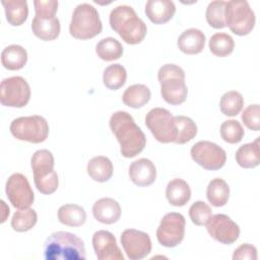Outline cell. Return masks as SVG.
<instances>
[{"label": "cell", "instance_id": "1", "mask_svg": "<svg viewBox=\"0 0 260 260\" xmlns=\"http://www.w3.org/2000/svg\"><path fill=\"white\" fill-rule=\"evenodd\" d=\"M109 125L120 143V152L124 157H134L144 149L146 137L129 113L115 112L110 118Z\"/></svg>", "mask_w": 260, "mask_h": 260}, {"label": "cell", "instance_id": "2", "mask_svg": "<svg viewBox=\"0 0 260 260\" xmlns=\"http://www.w3.org/2000/svg\"><path fill=\"white\" fill-rule=\"evenodd\" d=\"M110 25L122 40L129 45H136L143 41L147 27L138 17L135 10L129 5H119L110 13Z\"/></svg>", "mask_w": 260, "mask_h": 260}, {"label": "cell", "instance_id": "3", "mask_svg": "<svg viewBox=\"0 0 260 260\" xmlns=\"http://www.w3.org/2000/svg\"><path fill=\"white\" fill-rule=\"evenodd\" d=\"M44 257L46 260H84V243L75 234L55 232L45 242Z\"/></svg>", "mask_w": 260, "mask_h": 260}, {"label": "cell", "instance_id": "4", "mask_svg": "<svg viewBox=\"0 0 260 260\" xmlns=\"http://www.w3.org/2000/svg\"><path fill=\"white\" fill-rule=\"evenodd\" d=\"M160 94L166 103L177 106L183 104L188 94L185 83V72L176 64H165L157 72Z\"/></svg>", "mask_w": 260, "mask_h": 260}, {"label": "cell", "instance_id": "5", "mask_svg": "<svg viewBox=\"0 0 260 260\" xmlns=\"http://www.w3.org/2000/svg\"><path fill=\"white\" fill-rule=\"evenodd\" d=\"M54 156L48 149L37 150L30 160L34 182L39 192L45 195L54 193L59 185L57 172L54 170Z\"/></svg>", "mask_w": 260, "mask_h": 260}, {"label": "cell", "instance_id": "6", "mask_svg": "<svg viewBox=\"0 0 260 260\" xmlns=\"http://www.w3.org/2000/svg\"><path fill=\"white\" fill-rule=\"evenodd\" d=\"M103 23L98 10L88 3L77 5L69 24L70 35L78 40L92 39L102 32Z\"/></svg>", "mask_w": 260, "mask_h": 260}, {"label": "cell", "instance_id": "7", "mask_svg": "<svg viewBox=\"0 0 260 260\" xmlns=\"http://www.w3.org/2000/svg\"><path fill=\"white\" fill-rule=\"evenodd\" d=\"M225 25L237 36L249 35L255 25V13L245 0H232L224 6Z\"/></svg>", "mask_w": 260, "mask_h": 260}, {"label": "cell", "instance_id": "8", "mask_svg": "<svg viewBox=\"0 0 260 260\" xmlns=\"http://www.w3.org/2000/svg\"><path fill=\"white\" fill-rule=\"evenodd\" d=\"M9 129L16 139L31 143L44 142L49 135L48 122L39 115L16 118L11 122Z\"/></svg>", "mask_w": 260, "mask_h": 260}, {"label": "cell", "instance_id": "9", "mask_svg": "<svg viewBox=\"0 0 260 260\" xmlns=\"http://www.w3.org/2000/svg\"><path fill=\"white\" fill-rule=\"evenodd\" d=\"M145 125L158 142L170 143L175 141V116L169 110L164 108L151 109L145 116Z\"/></svg>", "mask_w": 260, "mask_h": 260}, {"label": "cell", "instance_id": "10", "mask_svg": "<svg viewBox=\"0 0 260 260\" xmlns=\"http://www.w3.org/2000/svg\"><path fill=\"white\" fill-rule=\"evenodd\" d=\"M30 99V87L21 76L4 78L0 84V102L9 108H23Z\"/></svg>", "mask_w": 260, "mask_h": 260}, {"label": "cell", "instance_id": "11", "mask_svg": "<svg viewBox=\"0 0 260 260\" xmlns=\"http://www.w3.org/2000/svg\"><path fill=\"white\" fill-rule=\"evenodd\" d=\"M192 159L208 171H216L221 169L226 161V153L219 145L202 140L195 143L190 150Z\"/></svg>", "mask_w": 260, "mask_h": 260}, {"label": "cell", "instance_id": "12", "mask_svg": "<svg viewBox=\"0 0 260 260\" xmlns=\"http://www.w3.org/2000/svg\"><path fill=\"white\" fill-rule=\"evenodd\" d=\"M186 220L183 214L178 212L167 213L160 220L156 230L158 243L167 248H174L181 244L185 236Z\"/></svg>", "mask_w": 260, "mask_h": 260}, {"label": "cell", "instance_id": "13", "mask_svg": "<svg viewBox=\"0 0 260 260\" xmlns=\"http://www.w3.org/2000/svg\"><path fill=\"white\" fill-rule=\"evenodd\" d=\"M5 192L8 200L15 208H28L34 203V191L26 177L20 173H14L8 178Z\"/></svg>", "mask_w": 260, "mask_h": 260}, {"label": "cell", "instance_id": "14", "mask_svg": "<svg viewBox=\"0 0 260 260\" xmlns=\"http://www.w3.org/2000/svg\"><path fill=\"white\" fill-rule=\"evenodd\" d=\"M205 225L209 236L224 245L235 243L240 236L239 225L230 216L223 213L211 215Z\"/></svg>", "mask_w": 260, "mask_h": 260}, {"label": "cell", "instance_id": "15", "mask_svg": "<svg viewBox=\"0 0 260 260\" xmlns=\"http://www.w3.org/2000/svg\"><path fill=\"white\" fill-rule=\"evenodd\" d=\"M122 247L130 260H140L151 251V240L148 234L134 230H125L121 235Z\"/></svg>", "mask_w": 260, "mask_h": 260}, {"label": "cell", "instance_id": "16", "mask_svg": "<svg viewBox=\"0 0 260 260\" xmlns=\"http://www.w3.org/2000/svg\"><path fill=\"white\" fill-rule=\"evenodd\" d=\"M92 247L100 260H124L114 235L105 230L98 231L92 236Z\"/></svg>", "mask_w": 260, "mask_h": 260}, {"label": "cell", "instance_id": "17", "mask_svg": "<svg viewBox=\"0 0 260 260\" xmlns=\"http://www.w3.org/2000/svg\"><path fill=\"white\" fill-rule=\"evenodd\" d=\"M129 178L138 187H147L156 179V169L148 158H139L133 161L128 171Z\"/></svg>", "mask_w": 260, "mask_h": 260}, {"label": "cell", "instance_id": "18", "mask_svg": "<svg viewBox=\"0 0 260 260\" xmlns=\"http://www.w3.org/2000/svg\"><path fill=\"white\" fill-rule=\"evenodd\" d=\"M93 217L105 224L117 222L121 216L120 204L110 197L96 200L92 206Z\"/></svg>", "mask_w": 260, "mask_h": 260}, {"label": "cell", "instance_id": "19", "mask_svg": "<svg viewBox=\"0 0 260 260\" xmlns=\"http://www.w3.org/2000/svg\"><path fill=\"white\" fill-rule=\"evenodd\" d=\"M176 12L175 3L171 0H149L145 5V14L154 24L171 20Z\"/></svg>", "mask_w": 260, "mask_h": 260}, {"label": "cell", "instance_id": "20", "mask_svg": "<svg viewBox=\"0 0 260 260\" xmlns=\"http://www.w3.org/2000/svg\"><path fill=\"white\" fill-rule=\"evenodd\" d=\"M205 35L198 28H188L184 30L178 39V48L187 55H196L202 52L205 45Z\"/></svg>", "mask_w": 260, "mask_h": 260}, {"label": "cell", "instance_id": "21", "mask_svg": "<svg viewBox=\"0 0 260 260\" xmlns=\"http://www.w3.org/2000/svg\"><path fill=\"white\" fill-rule=\"evenodd\" d=\"M61 29L60 21L57 17L42 18L35 15L31 21L34 35L42 41H53L59 37Z\"/></svg>", "mask_w": 260, "mask_h": 260}, {"label": "cell", "instance_id": "22", "mask_svg": "<svg viewBox=\"0 0 260 260\" xmlns=\"http://www.w3.org/2000/svg\"><path fill=\"white\" fill-rule=\"evenodd\" d=\"M166 197L171 205L184 206L191 198L190 186L182 179H173L167 185Z\"/></svg>", "mask_w": 260, "mask_h": 260}, {"label": "cell", "instance_id": "23", "mask_svg": "<svg viewBox=\"0 0 260 260\" xmlns=\"http://www.w3.org/2000/svg\"><path fill=\"white\" fill-rule=\"evenodd\" d=\"M113 164L107 156L98 155L89 159L86 171L88 176L95 182L104 183L111 179L113 175Z\"/></svg>", "mask_w": 260, "mask_h": 260}, {"label": "cell", "instance_id": "24", "mask_svg": "<svg viewBox=\"0 0 260 260\" xmlns=\"http://www.w3.org/2000/svg\"><path fill=\"white\" fill-rule=\"evenodd\" d=\"M27 62V52L19 45H10L1 53V63L8 70H19Z\"/></svg>", "mask_w": 260, "mask_h": 260}, {"label": "cell", "instance_id": "25", "mask_svg": "<svg viewBox=\"0 0 260 260\" xmlns=\"http://www.w3.org/2000/svg\"><path fill=\"white\" fill-rule=\"evenodd\" d=\"M259 138L253 142L242 145L236 152V161L244 169L256 168L260 162Z\"/></svg>", "mask_w": 260, "mask_h": 260}, {"label": "cell", "instance_id": "26", "mask_svg": "<svg viewBox=\"0 0 260 260\" xmlns=\"http://www.w3.org/2000/svg\"><path fill=\"white\" fill-rule=\"evenodd\" d=\"M150 96V89L146 85L138 83L130 85L125 89L122 95V101L130 108L139 109L149 102Z\"/></svg>", "mask_w": 260, "mask_h": 260}, {"label": "cell", "instance_id": "27", "mask_svg": "<svg viewBox=\"0 0 260 260\" xmlns=\"http://www.w3.org/2000/svg\"><path fill=\"white\" fill-rule=\"evenodd\" d=\"M2 5L4 6L8 23L13 26H19L25 22L28 15V6L25 0H3Z\"/></svg>", "mask_w": 260, "mask_h": 260}, {"label": "cell", "instance_id": "28", "mask_svg": "<svg viewBox=\"0 0 260 260\" xmlns=\"http://www.w3.org/2000/svg\"><path fill=\"white\" fill-rule=\"evenodd\" d=\"M206 197L209 203L215 207H221L226 204L230 197V187L228 183L220 178L212 179L206 189Z\"/></svg>", "mask_w": 260, "mask_h": 260}, {"label": "cell", "instance_id": "29", "mask_svg": "<svg viewBox=\"0 0 260 260\" xmlns=\"http://www.w3.org/2000/svg\"><path fill=\"white\" fill-rule=\"evenodd\" d=\"M58 219L68 226H80L86 220V212L80 205L64 204L58 209Z\"/></svg>", "mask_w": 260, "mask_h": 260}, {"label": "cell", "instance_id": "30", "mask_svg": "<svg viewBox=\"0 0 260 260\" xmlns=\"http://www.w3.org/2000/svg\"><path fill=\"white\" fill-rule=\"evenodd\" d=\"M95 53L104 61H114L122 57L123 47L118 40L109 37L102 39L96 44Z\"/></svg>", "mask_w": 260, "mask_h": 260}, {"label": "cell", "instance_id": "31", "mask_svg": "<svg viewBox=\"0 0 260 260\" xmlns=\"http://www.w3.org/2000/svg\"><path fill=\"white\" fill-rule=\"evenodd\" d=\"M176 124V139L175 143L184 144L192 140L197 134V125L195 122L186 116H175Z\"/></svg>", "mask_w": 260, "mask_h": 260}, {"label": "cell", "instance_id": "32", "mask_svg": "<svg viewBox=\"0 0 260 260\" xmlns=\"http://www.w3.org/2000/svg\"><path fill=\"white\" fill-rule=\"evenodd\" d=\"M127 78V72L124 66L121 64L109 65L103 74V82L106 87L112 90L119 89L124 85Z\"/></svg>", "mask_w": 260, "mask_h": 260}, {"label": "cell", "instance_id": "33", "mask_svg": "<svg viewBox=\"0 0 260 260\" xmlns=\"http://www.w3.org/2000/svg\"><path fill=\"white\" fill-rule=\"evenodd\" d=\"M209 50L217 57H226L233 53L235 48L234 39L225 32H216L209 40Z\"/></svg>", "mask_w": 260, "mask_h": 260}, {"label": "cell", "instance_id": "34", "mask_svg": "<svg viewBox=\"0 0 260 260\" xmlns=\"http://www.w3.org/2000/svg\"><path fill=\"white\" fill-rule=\"evenodd\" d=\"M244 98L237 90H230L222 94L219 101V108L223 115L229 117L237 116L243 109Z\"/></svg>", "mask_w": 260, "mask_h": 260}, {"label": "cell", "instance_id": "35", "mask_svg": "<svg viewBox=\"0 0 260 260\" xmlns=\"http://www.w3.org/2000/svg\"><path fill=\"white\" fill-rule=\"evenodd\" d=\"M38 221V215L35 209L24 208L14 212L11 218V228L13 231L23 233L31 230Z\"/></svg>", "mask_w": 260, "mask_h": 260}, {"label": "cell", "instance_id": "36", "mask_svg": "<svg viewBox=\"0 0 260 260\" xmlns=\"http://www.w3.org/2000/svg\"><path fill=\"white\" fill-rule=\"evenodd\" d=\"M224 6L225 1H211L205 12L207 23L213 28H223L225 27L224 20Z\"/></svg>", "mask_w": 260, "mask_h": 260}, {"label": "cell", "instance_id": "37", "mask_svg": "<svg viewBox=\"0 0 260 260\" xmlns=\"http://www.w3.org/2000/svg\"><path fill=\"white\" fill-rule=\"evenodd\" d=\"M244 135V128L237 120H226L220 125V136L228 143H239Z\"/></svg>", "mask_w": 260, "mask_h": 260}, {"label": "cell", "instance_id": "38", "mask_svg": "<svg viewBox=\"0 0 260 260\" xmlns=\"http://www.w3.org/2000/svg\"><path fill=\"white\" fill-rule=\"evenodd\" d=\"M212 215L211 208L203 201L194 202L189 208V216L196 225H205Z\"/></svg>", "mask_w": 260, "mask_h": 260}, {"label": "cell", "instance_id": "39", "mask_svg": "<svg viewBox=\"0 0 260 260\" xmlns=\"http://www.w3.org/2000/svg\"><path fill=\"white\" fill-rule=\"evenodd\" d=\"M241 118L248 129L253 131L260 130V107L258 104L248 106L242 113Z\"/></svg>", "mask_w": 260, "mask_h": 260}, {"label": "cell", "instance_id": "40", "mask_svg": "<svg viewBox=\"0 0 260 260\" xmlns=\"http://www.w3.org/2000/svg\"><path fill=\"white\" fill-rule=\"evenodd\" d=\"M36 16L42 18H53L56 17L58 9V1L47 0V1H34Z\"/></svg>", "mask_w": 260, "mask_h": 260}, {"label": "cell", "instance_id": "41", "mask_svg": "<svg viewBox=\"0 0 260 260\" xmlns=\"http://www.w3.org/2000/svg\"><path fill=\"white\" fill-rule=\"evenodd\" d=\"M234 260H256L257 259V249L250 244H242L238 247L233 254Z\"/></svg>", "mask_w": 260, "mask_h": 260}]
</instances>
